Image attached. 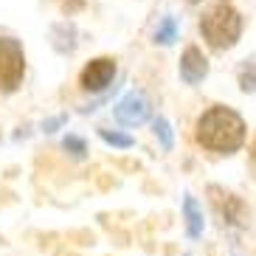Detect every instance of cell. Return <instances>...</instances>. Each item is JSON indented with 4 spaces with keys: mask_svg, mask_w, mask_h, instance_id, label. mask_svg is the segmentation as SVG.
I'll return each instance as SVG.
<instances>
[{
    "mask_svg": "<svg viewBox=\"0 0 256 256\" xmlns=\"http://www.w3.org/2000/svg\"><path fill=\"white\" fill-rule=\"evenodd\" d=\"M245 136V121L231 107L214 104L197 118V144L214 155H234L242 150Z\"/></svg>",
    "mask_w": 256,
    "mask_h": 256,
    "instance_id": "6da1fadb",
    "label": "cell"
},
{
    "mask_svg": "<svg viewBox=\"0 0 256 256\" xmlns=\"http://www.w3.org/2000/svg\"><path fill=\"white\" fill-rule=\"evenodd\" d=\"M200 31H203L206 42H208L211 48L226 51V48H231L242 34V14L231 6V3L220 0L217 6L200 20Z\"/></svg>",
    "mask_w": 256,
    "mask_h": 256,
    "instance_id": "7a4b0ae2",
    "label": "cell"
},
{
    "mask_svg": "<svg viewBox=\"0 0 256 256\" xmlns=\"http://www.w3.org/2000/svg\"><path fill=\"white\" fill-rule=\"evenodd\" d=\"M26 74V54L23 46L12 37H0V90L12 93L23 82Z\"/></svg>",
    "mask_w": 256,
    "mask_h": 256,
    "instance_id": "3957f363",
    "label": "cell"
},
{
    "mask_svg": "<svg viewBox=\"0 0 256 256\" xmlns=\"http://www.w3.org/2000/svg\"><path fill=\"white\" fill-rule=\"evenodd\" d=\"M116 76V60H110V56H98V60L88 62L84 65V70L79 74V84H82L84 90H104L107 84L113 82Z\"/></svg>",
    "mask_w": 256,
    "mask_h": 256,
    "instance_id": "277c9868",
    "label": "cell"
},
{
    "mask_svg": "<svg viewBox=\"0 0 256 256\" xmlns=\"http://www.w3.org/2000/svg\"><path fill=\"white\" fill-rule=\"evenodd\" d=\"M116 116H118L121 124L136 127V124L146 121V116H150V102H146V96H144L141 90H132V93L124 96V102H121L118 107H116Z\"/></svg>",
    "mask_w": 256,
    "mask_h": 256,
    "instance_id": "5b68a950",
    "label": "cell"
},
{
    "mask_svg": "<svg viewBox=\"0 0 256 256\" xmlns=\"http://www.w3.org/2000/svg\"><path fill=\"white\" fill-rule=\"evenodd\" d=\"M206 74H208V60L203 56V51H200L197 46H188L186 51H183V56H180V76H183V82L197 84L200 79H206Z\"/></svg>",
    "mask_w": 256,
    "mask_h": 256,
    "instance_id": "8992f818",
    "label": "cell"
},
{
    "mask_svg": "<svg viewBox=\"0 0 256 256\" xmlns=\"http://www.w3.org/2000/svg\"><path fill=\"white\" fill-rule=\"evenodd\" d=\"M211 194H214V203H217L220 214H222L228 222H240L242 211H245L240 197L231 194V192H222V188H217V186H211Z\"/></svg>",
    "mask_w": 256,
    "mask_h": 256,
    "instance_id": "52a82bcc",
    "label": "cell"
},
{
    "mask_svg": "<svg viewBox=\"0 0 256 256\" xmlns=\"http://www.w3.org/2000/svg\"><path fill=\"white\" fill-rule=\"evenodd\" d=\"M174 37H178V23H174V17H164V23L158 26V31H155V42L169 46Z\"/></svg>",
    "mask_w": 256,
    "mask_h": 256,
    "instance_id": "ba28073f",
    "label": "cell"
},
{
    "mask_svg": "<svg viewBox=\"0 0 256 256\" xmlns=\"http://www.w3.org/2000/svg\"><path fill=\"white\" fill-rule=\"evenodd\" d=\"M186 214H188V234L197 236V234H200V217H197V203L192 197L186 200Z\"/></svg>",
    "mask_w": 256,
    "mask_h": 256,
    "instance_id": "9c48e42d",
    "label": "cell"
},
{
    "mask_svg": "<svg viewBox=\"0 0 256 256\" xmlns=\"http://www.w3.org/2000/svg\"><path fill=\"white\" fill-rule=\"evenodd\" d=\"M240 84L242 90H256V65H248L240 76Z\"/></svg>",
    "mask_w": 256,
    "mask_h": 256,
    "instance_id": "30bf717a",
    "label": "cell"
},
{
    "mask_svg": "<svg viewBox=\"0 0 256 256\" xmlns=\"http://www.w3.org/2000/svg\"><path fill=\"white\" fill-rule=\"evenodd\" d=\"M88 0H62V12L65 14H74V12H82Z\"/></svg>",
    "mask_w": 256,
    "mask_h": 256,
    "instance_id": "8fae6325",
    "label": "cell"
},
{
    "mask_svg": "<svg viewBox=\"0 0 256 256\" xmlns=\"http://www.w3.org/2000/svg\"><path fill=\"white\" fill-rule=\"evenodd\" d=\"M102 138H107L110 144H118V146H127L130 144L127 136H113V132H107V130H102Z\"/></svg>",
    "mask_w": 256,
    "mask_h": 256,
    "instance_id": "7c38bea8",
    "label": "cell"
},
{
    "mask_svg": "<svg viewBox=\"0 0 256 256\" xmlns=\"http://www.w3.org/2000/svg\"><path fill=\"white\" fill-rule=\"evenodd\" d=\"M250 160H254V166H256V141L250 144Z\"/></svg>",
    "mask_w": 256,
    "mask_h": 256,
    "instance_id": "4fadbf2b",
    "label": "cell"
},
{
    "mask_svg": "<svg viewBox=\"0 0 256 256\" xmlns=\"http://www.w3.org/2000/svg\"><path fill=\"white\" fill-rule=\"evenodd\" d=\"M188 3H200V0H188Z\"/></svg>",
    "mask_w": 256,
    "mask_h": 256,
    "instance_id": "5bb4252c",
    "label": "cell"
}]
</instances>
